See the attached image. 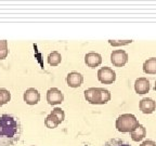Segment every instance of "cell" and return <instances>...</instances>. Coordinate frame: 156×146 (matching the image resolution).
<instances>
[{
	"instance_id": "obj_5",
	"label": "cell",
	"mask_w": 156,
	"mask_h": 146,
	"mask_svg": "<svg viewBox=\"0 0 156 146\" xmlns=\"http://www.w3.org/2000/svg\"><path fill=\"white\" fill-rule=\"evenodd\" d=\"M111 62L116 67H122L128 62V54L125 50H115L111 54Z\"/></svg>"
},
{
	"instance_id": "obj_11",
	"label": "cell",
	"mask_w": 156,
	"mask_h": 146,
	"mask_svg": "<svg viewBox=\"0 0 156 146\" xmlns=\"http://www.w3.org/2000/svg\"><path fill=\"white\" fill-rule=\"evenodd\" d=\"M139 108L143 114H152L156 108V103H155V101L152 100V99L145 97V99H142V100L140 101Z\"/></svg>"
},
{
	"instance_id": "obj_17",
	"label": "cell",
	"mask_w": 156,
	"mask_h": 146,
	"mask_svg": "<svg viewBox=\"0 0 156 146\" xmlns=\"http://www.w3.org/2000/svg\"><path fill=\"white\" fill-rule=\"evenodd\" d=\"M51 114L54 115L61 122H63L64 119H65V113H64V110L62 109V108H60V107H55V108L52 110Z\"/></svg>"
},
{
	"instance_id": "obj_14",
	"label": "cell",
	"mask_w": 156,
	"mask_h": 146,
	"mask_svg": "<svg viewBox=\"0 0 156 146\" xmlns=\"http://www.w3.org/2000/svg\"><path fill=\"white\" fill-rule=\"evenodd\" d=\"M60 123H61V121L52 114L48 115V116L46 117V119H44V124H46V127L49 128V129H54V128H56Z\"/></svg>"
},
{
	"instance_id": "obj_2",
	"label": "cell",
	"mask_w": 156,
	"mask_h": 146,
	"mask_svg": "<svg viewBox=\"0 0 156 146\" xmlns=\"http://www.w3.org/2000/svg\"><path fill=\"white\" fill-rule=\"evenodd\" d=\"M115 124H116L117 130L119 132H122V133L130 132L131 133L140 123L134 115L122 114L116 119V123Z\"/></svg>"
},
{
	"instance_id": "obj_18",
	"label": "cell",
	"mask_w": 156,
	"mask_h": 146,
	"mask_svg": "<svg viewBox=\"0 0 156 146\" xmlns=\"http://www.w3.org/2000/svg\"><path fill=\"white\" fill-rule=\"evenodd\" d=\"M132 40H108V43L113 47H124L130 44Z\"/></svg>"
},
{
	"instance_id": "obj_7",
	"label": "cell",
	"mask_w": 156,
	"mask_h": 146,
	"mask_svg": "<svg viewBox=\"0 0 156 146\" xmlns=\"http://www.w3.org/2000/svg\"><path fill=\"white\" fill-rule=\"evenodd\" d=\"M23 99L28 105H36L40 100V93L34 88H29L23 94Z\"/></svg>"
},
{
	"instance_id": "obj_23",
	"label": "cell",
	"mask_w": 156,
	"mask_h": 146,
	"mask_svg": "<svg viewBox=\"0 0 156 146\" xmlns=\"http://www.w3.org/2000/svg\"><path fill=\"white\" fill-rule=\"evenodd\" d=\"M2 105H5V102H3V99H2V96L0 95V107L2 106Z\"/></svg>"
},
{
	"instance_id": "obj_20",
	"label": "cell",
	"mask_w": 156,
	"mask_h": 146,
	"mask_svg": "<svg viewBox=\"0 0 156 146\" xmlns=\"http://www.w3.org/2000/svg\"><path fill=\"white\" fill-rule=\"evenodd\" d=\"M9 54V49L8 48H2L0 49V60H3Z\"/></svg>"
},
{
	"instance_id": "obj_4",
	"label": "cell",
	"mask_w": 156,
	"mask_h": 146,
	"mask_svg": "<svg viewBox=\"0 0 156 146\" xmlns=\"http://www.w3.org/2000/svg\"><path fill=\"white\" fill-rule=\"evenodd\" d=\"M98 79L104 85H112L116 80V73L111 67H101L98 71Z\"/></svg>"
},
{
	"instance_id": "obj_6",
	"label": "cell",
	"mask_w": 156,
	"mask_h": 146,
	"mask_svg": "<svg viewBox=\"0 0 156 146\" xmlns=\"http://www.w3.org/2000/svg\"><path fill=\"white\" fill-rule=\"evenodd\" d=\"M64 100V95L58 88H51L47 91V102L50 105L61 104Z\"/></svg>"
},
{
	"instance_id": "obj_13",
	"label": "cell",
	"mask_w": 156,
	"mask_h": 146,
	"mask_svg": "<svg viewBox=\"0 0 156 146\" xmlns=\"http://www.w3.org/2000/svg\"><path fill=\"white\" fill-rule=\"evenodd\" d=\"M143 71L150 75H155L156 74V57L147 58L143 63Z\"/></svg>"
},
{
	"instance_id": "obj_12",
	"label": "cell",
	"mask_w": 156,
	"mask_h": 146,
	"mask_svg": "<svg viewBox=\"0 0 156 146\" xmlns=\"http://www.w3.org/2000/svg\"><path fill=\"white\" fill-rule=\"evenodd\" d=\"M145 135H146V129H145V127L142 126V124H139V126L136 127V129L130 133L132 141H134V142L142 141V140L145 137Z\"/></svg>"
},
{
	"instance_id": "obj_19",
	"label": "cell",
	"mask_w": 156,
	"mask_h": 146,
	"mask_svg": "<svg viewBox=\"0 0 156 146\" xmlns=\"http://www.w3.org/2000/svg\"><path fill=\"white\" fill-rule=\"evenodd\" d=\"M0 95L2 96L5 104H7V103L10 102V100H11V93H10L7 89H0Z\"/></svg>"
},
{
	"instance_id": "obj_15",
	"label": "cell",
	"mask_w": 156,
	"mask_h": 146,
	"mask_svg": "<svg viewBox=\"0 0 156 146\" xmlns=\"http://www.w3.org/2000/svg\"><path fill=\"white\" fill-rule=\"evenodd\" d=\"M62 56L58 51H53L48 55V63L50 66H58L61 63Z\"/></svg>"
},
{
	"instance_id": "obj_3",
	"label": "cell",
	"mask_w": 156,
	"mask_h": 146,
	"mask_svg": "<svg viewBox=\"0 0 156 146\" xmlns=\"http://www.w3.org/2000/svg\"><path fill=\"white\" fill-rule=\"evenodd\" d=\"M103 88H89L87 90H85V99L87 102L90 104L95 105H103V93H102Z\"/></svg>"
},
{
	"instance_id": "obj_10",
	"label": "cell",
	"mask_w": 156,
	"mask_h": 146,
	"mask_svg": "<svg viewBox=\"0 0 156 146\" xmlns=\"http://www.w3.org/2000/svg\"><path fill=\"white\" fill-rule=\"evenodd\" d=\"M134 91L138 94H145L150 91V81L145 77L138 78L134 82Z\"/></svg>"
},
{
	"instance_id": "obj_9",
	"label": "cell",
	"mask_w": 156,
	"mask_h": 146,
	"mask_svg": "<svg viewBox=\"0 0 156 146\" xmlns=\"http://www.w3.org/2000/svg\"><path fill=\"white\" fill-rule=\"evenodd\" d=\"M85 63L90 68H95L102 63V56L95 52H89L85 55Z\"/></svg>"
},
{
	"instance_id": "obj_16",
	"label": "cell",
	"mask_w": 156,
	"mask_h": 146,
	"mask_svg": "<svg viewBox=\"0 0 156 146\" xmlns=\"http://www.w3.org/2000/svg\"><path fill=\"white\" fill-rule=\"evenodd\" d=\"M103 146H130V144L119 139H112L110 141H107L106 143H104Z\"/></svg>"
},
{
	"instance_id": "obj_24",
	"label": "cell",
	"mask_w": 156,
	"mask_h": 146,
	"mask_svg": "<svg viewBox=\"0 0 156 146\" xmlns=\"http://www.w3.org/2000/svg\"><path fill=\"white\" fill-rule=\"evenodd\" d=\"M154 90L156 91V81H155V85H154Z\"/></svg>"
},
{
	"instance_id": "obj_1",
	"label": "cell",
	"mask_w": 156,
	"mask_h": 146,
	"mask_svg": "<svg viewBox=\"0 0 156 146\" xmlns=\"http://www.w3.org/2000/svg\"><path fill=\"white\" fill-rule=\"evenodd\" d=\"M20 118L9 113H0V146H14L21 139Z\"/></svg>"
},
{
	"instance_id": "obj_21",
	"label": "cell",
	"mask_w": 156,
	"mask_h": 146,
	"mask_svg": "<svg viewBox=\"0 0 156 146\" xmlns=\"http://www.w3.org/2000/svg\"><path fill=\"white\" fill-rule=\"evenodd\" d=\"M140 146H156V143L152 140H146V141L142 142Z\"/></svg>"
},
{
	"instance_id": "obj_22",
	"label": "cell",
	"mask_w": 156,
	"mask_h": 146,
	"mask_svg": "<svg viewBox=\"0 0 156 146\" xmlns=\"http://www.w3.org/2000/svg\"><path fill=\"white\" fill-rule=\"evenodd\" d=\"M8 48V41L7 40H0V49Z\"/></svg>"
},
{
	"instance_id": "obj_8",
	"label": "cell",
	"mask_w": 156,
	"mask_h": 146,
	"mask_svg": "<svg viewBox=\"0 0 156 146\" xmlns=\"http://www.w3.org/2000/svg\"><path fill=\"white\" fill-rule=\"evenodd\" d=\"M66 82H67L68 87L71 88L80 87L83 82V76L78 71H72L66 76Z\"/></svg>"
}]
</instances>
